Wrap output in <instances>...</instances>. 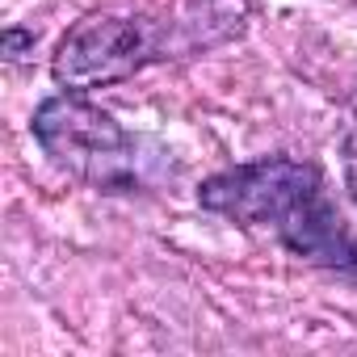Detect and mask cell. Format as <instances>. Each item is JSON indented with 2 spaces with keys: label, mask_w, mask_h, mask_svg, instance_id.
<instances>
[{
  "label": "cell",
  "mask_w": 357,
  "mask_h": 357,
  "mask_svg": "<svg viewBox=\"0 0 357 357\" xmlns=\"http://www.w3.org/2000/svg\"><path fill=\"white\" fill-rule=\"evenodd\" d=\"M198 202L223 219L269 231L282 248L319 269L357 273V236L340 219L336 202L324 190V176L311 164H298L290 155L236 164L211 176L198 190Z\"/></svg>",
  "instance_id": "6da1fadb"
},
{
  "label": "cell",
  "mask_w": 357,
  "mask_h": 357,
  "mask_svg": "<svg viewBox=\"0 0 357 357\" xmlns=\"http://www.w3.org/2000/svg\"><path fill=\"white\" fill-rule=\"evenodd\" d=\"M340 155H344V185L357 202V101L349 109V126H344V139H340Z\"/></svg>",
  "instance_id": "277c9868"
},
{
  "label": "cell",
  "mask_w": 357,
  "mask_h": 357,
  "mask_svg": "<svg viewBox=\"0 0 357 357\" xmlns=\"http://www.w3.org/2000/svg\"><path fill=\"white\" fill-rule=\"evenodd\" d=\"M34 139L43 151L68 168L80 181L105 190V194H126L139 185H151L164 168V147H155L143 135H130L114 122V114L97 109L80 93H59L47 97L34 114Z\"/></svg>",
  "instance_id": "7a4b0ae2"
},
{
  "label": "cell",
  "mask_w": 357,
  "mask_h": 357,
  "mask_svg": "<svg viewBox=\"0 0 357 357\" xmlns=\"http://www.w3.org/2000/svg\"><path fill=\"white\" fill-rule=\"evenodd\" d=\"M160 59V43L147 34L143 22H122V17H84L72 26L55 51V80L72 93L109 84L130 76L135 68Z\"/></svg>",
  "instance_id": "3957f363"
}]
</instances>
